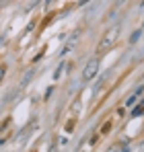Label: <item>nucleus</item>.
I'll list each match as a JSON object with an SVG mask.
<instances>
[{
	"label": "nucleus",
	"mask_w": 144,
	"mask_h": 152,
	"mask_svg": "<svg viewBox=\"0 0 144 152\" xmlns=\"http://www.w3.org/2000/svg\"><path fill=\"white\" fill-rule=\"evenodd\" d=\"M136 99H138V93H136V95H132V97H130V99L126 101V105H128V107H132V105L136 103Z\"/></svg>",
	"instance_id": "4"
},
{
	"label": "nucleus",
	"mask_w": 144,
	"mask_h": 152,
	"mask_svg": "<svg viewBox=\"0 0 144 152\" xmlns=\"http://www.w3.org/2000/svg\"><path fill=\"white\" fill-rule=\"evenodd\" d=\"M144 113V103L142 105H138V107H134V111H132V117H140Z\"/></svg>",
	"instance_id": "3"
},
{
	"label": "nucleus",
	"mask_w": 144,
	"mask_h": 152,
	"mask_svg": "<svg viewBox=\"0 0 144 152\" xmlns=\"http://www.w3.org/2000/svg\"><path fill=\"white\" fill-rule=\"evenodd\" d=\"M138 37H140V31H134V35H132V41H138Z\"/></svg>",
	"instance_id": "5"
},
{
	"label": "nucleus",
	"mask_w": 144,
	"mask_h": 152,
	"mask_svg": "<svg viewBox=\"0 0 144 152\" xmlns=\"http://www.w3.org/2000/svg\"><path fill=\"white\" fill-rule=\"evenodd\" d=\"M111 152H118V150H111Z\"/></svg>",
	"instance_id": "10"
},
{
	"label": "nucleus",
	"mask_w": 144,
	"mask_h": 152,
	"mask_svg": "<svg viewBox=\"0 0 144 152\" xmlns=\"http://www.w3.org/2000/svg\"><path fill=\"white\" fill-rule=\"evenodd\" d=\"M120 25H115V27H111L105 35H103V39L99 41V51H107L115 41H118V37H120Z\"/></svg>",
	"instance_id": "1"
},
{
	"label": "nucleus",
	"mask_w": 144,
	"mask_h": 152,
	"mask_svg": "<svg viewBox=\"0 0 144 152\" xmlns=\"http://www.w3.org/2000/svg\"><path fill=\"white\" fill-rule=\"evenodd\" d=\"M115 2H118V4H123V2H126V0H115Z\"/></svg>",
	"instance_id": "7"
},
{
	"label": "nucleus",
	"mask_w": 144,
	"mask_h": 152,
	"mask_svg": "<svg viewBox=\"0 0 144 152\" xmlns=\"http://www.w3.org/2000/svg\"><path fill=\"white\" fill-rule=\"evenodd\" d=\"M51 152H58V148H56V146H54V148H51Z\"/></svg>",
	"instance_id": "9"
},
{
	"label": "nucleus",
	"mask_w": 144,
	"mask_h": 152,
	"mask_svg": "<svg viewBox=\"0 0 144 152\" xmlns=\"http://www.w3.org/2000/svg\"><path fill=\"white\" fill-rule=\"evenodd\" d=\"M97 72H99V60H89L84 70H82V78L84 80H93L97 76Z\"/></svg>",
	"instance_id": "2"
},
{
	"label": "nucleus",
	"mask_w": 144,
	"mask_h": 152,
	"mask_svg": "<svg viewBox=\"0 0 144 152\" xmlns=\"http://www.w3.org/2000/svg\"><path fill=\"white\" fill-rule=\"evenodd\" d=\"M37 2H39V0H31V4H29V8H33V6H35Z\"/></svg>",
	"instance_id": "6"
},
{
	"label": "nucleus",
	"mask_w": 144,
	"mask_h": 152,
	"mask_svg": "<svg viewBox=\"0 0 144 152\" xmlns=\"http://www.w3.org/2000/svg\"><path fill=\"white\" fill-rule=\"evenodd\" d=\"M87 2H89V0H80V4H87Z\"/></svg>",
	"instance_id": "8"
}]
</instances>
